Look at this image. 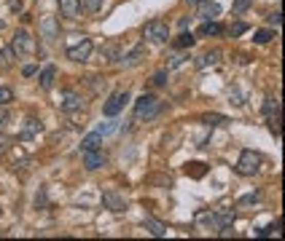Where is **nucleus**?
Wrapping results in <instances>:
<instances>
[{
	"label": "nucleus",
	"mask_w": 285,
	"mask_h": 241,
	"mask_svg": "<svg viewBox=\"0 0 285 241\" xmlns=\"http://www.w3.org/2000/svg\"><path fill=\"white\" fill-rule=\"evenodd\" d=\"M159 107H162V102H159L153 94H142L140 99L135 102V120H148V118H153V115L159 113Z\"/></svg>",
	"instance_id": "nucleus-1"
},
{
	"label": "nucleus",
	"mask_w": 285,
	"mask_h": 241,
	"mask_svg": "<svg viewBox=\"0 0 285 241\" xmlns=\"http://www.w3.org/2000/svg\"><path fill=\"white\" fill-rule=\"evenodd\" d=\"M258 169H261V155L256 150H242L240 158H237V174L253 177V174H258Z\"/></svg>",
	"instance_id": "nucleus-2"
},
{
	"label": "nucleus",
	"mask_w": 285,
	"mask_h": 241,
	"mask_svg": "<svg viewBox=\"0 0 285 241\" xmlns=\"http://www.w3.org/2000/svg\"><path fill=\"white\" fill-rule=\"evenodd\" d=\"M142 38L151 41V43H167V38H170V27H167L164 22L153 19V22H148L146 27H142Z\"/></svg>",
	"instance_id": "nucleus-3"
},
{
	"label": "nucleus",
	"mask_w": 285,
	"mask_h": 241,
	"mask_svg": "<svg viewBox=\"0 0 285 241\" xmlns=\"http://www.w3.org/2000/svg\"><path fill=\"white\" fill-rule=\"evenodd\" d=\"M11 48H14V54L16 56H30L35 51V41H32V35L27 30H19L14 35V41H11Z\"/></svg>",
	"instance_id": "nucleus-4"
},
{
	"label": "nucleus",
	"mask_w": 285,
	"mask_h": 241,
	"mask_svg": "<svg viewBox=\"0 0 285 241\" xmlns=\"http://www.w3.org/2000/svg\"><path fill=\"white\" fill-rule=\"evenodd\" d=\"M127 102H129V94H127V91H116V94L108 96V102H105L102 113L108 115V118H116L118 113L124 110V105H127Z\"/></svg>",
	"instance_id": "nucleus-5"
},
{
	"label": "nucleus",
	"mask_w": 285,
	"mask_h": 241,
	"mask_svg": "<svg viewBox=\"0 0 285 241\" xmlns=\"http://www.w3.org/2000/svg\"><path fill=\"white\" fill-rule=\"evenodd\" d=\"M92 48H94V43L89 38H81L76 46H67V59H73V62H86L92 56Z\"/></svg>",
	"instance_id": "nucleus-6"
},
{
	"label": "nucleus",
	"mask_w": 285,
	"mask_h": 241,
	"mask_svg": "<svg viewBox=\"0 0 285 241\" xmlns=\"http://www.w3.org/2000/svg\"><path fill=\"white\" fill-rule=\"evenodd\" d=\"M102 204H105V209H111V212H116V214L127 212V201H124L121 193H116V190H105V193H102Z\"/></svg>",
	"instance_id": "nucleus-7"
},
{
	"label": "nucleus",
	"mask_w": 285,
	"mask_h": 241,
	"mask_svg": "<svg viewBox=\"0 0 285 241\" xmlns=\"http://www.w3.org/2000/svg\"><path fill=\"white\" fill-rule=\"evenodd\" d=\"M197 16L205 19V22L218 19V16H221V6L212 3V0H199V3H197Z\"/></svg>",
	"instance_id": "nucleus-8"
},
{
	"label": "nucleus",
	"mask_w": 285,
	"mask_h": 241,
	"mask_svg": "<svg viewBox=\"0 0 285 241\" xmlns=\"http://www.w3.org/2000/svg\"><path fill=\"white\" fill-rule=\"evenodd\" d=\"M41 35H43V41L46 43H54L59 38V22L54 16H43L41 22Z\"/></svg>",
	"instance_id": "nucleus-9"
},
{
	"label": "nucleus",
	"mask_w": 285,
	"mask_h": 241,
	"mask_svg": "<svg viewBox=\"0 0 285 241\" xmlns=\"http://www.w3.org/2000/svg\"><path fill=\"white\" fill-rule=\"evenodd\" d=\"M105 166V153L102 150H86L84 153V169H89V172H94V169Z\"/></svg>",
	"instance_id": "nucleus-10"
},
{
	"label": "nucleus",
	"mask_w": 285,
	"mask_h": 241,
	"mask_svg": "<svg viewBox=\"0 0 285 241\" xmlns=\"http://www.w3.org/2000/svg\"><path fill=\"white\" fill-rule=\"evenodd\" d=\"M59 14L67 19H78L81 16V0H59Z\"/></svg>",
	"instance_id": "nucleus-11"
},
{
	"label": "nucleus",
	"mask_w": 285,
	"mask_h": 241,
	"mask_svg": "<svg viewBox=\"0 0 285 241\" xmlns=\"http://www.w3.org/2000/svg\"><path fill=\"white\" fill-rule=\"evenodd\" d=\"M81 102H84V99H81L76 91H65V94H62V102H59V107H62L65 113H73V110H78V107H81Z\"/></svg>",
	"instance_id": "nucleus-12"
},
{
	"label": "nucleus",
	"mask_w": 285,
	"mask_h": 241,
	"mask_svg": "<svg viewBox=\"0 0 285 241\" xmlns=\"http://www.w3.org/2000/svg\"><path fill=\"white\" fill-rule=\"evenodd\" d=\"M142 59H146V46H135L132 51L121 59V65H124V67H135V65L142 62Z\"/></svg>",
	"instance_id": "nucleus-13"
},
{
	"label": "nucleus",
	"mask_w": 285,
	"mask_h": 241,
	"mask_svg": "<svg viewBox=\"0 0 285 241\" xmlns=\"http://www.w3.org/2000/svg\"><path fill=\"white\" fill-rule=\"evenodd\" d=\"M100 145H102V134H100V131H92V134H86L84 139H81V153L100 150Z\"/></svg>",
	"instance_id": "nucleus-14"
},
{
	"label": "nucleus",
	"mask_w": 285,
	"mask_h": 241,
	"mask_svg": "<svg viewBox=\"0 0 285 241\" xmlns=\"http://www.w3.org/2000/svg\"><path fill=\"white\" fill-rule=\"evenodd\" d=\"M54 78H57V67H54V65H46V67L41 70V75H38V81H41V89H46V91H49V89L54 86Z\"/></svg>",
	"instance_id": "nucleus-15"
},
{
	"label": "nucleus",
	"mask_w": 285,
	"mask_h": 241,
	"mask_svg": "<svg viewBox=\"0 0 285 241\" xmlns=\"http://www.w3.org/2000/svg\"><path fill=\"white\" fill-rule=\"evenodd\" d=\"M146 231H151V236H156V238H164L167 236V225L153 220V217H146Z\"/></svg>",
	"instance_id": "nucleus-16"
},
{
	"label": "nucleus",
	"mask_w": 285,
	"mask_h": 241,
	"mask_svg": "<svg viewBox=\"0 0 285 241\" xmlns=\"http://www.w3.org/2000/svg\"><path fill=\"white\" fill-rule=\"evenodd\" d=\"M14 59H16V54H14V48H11V46L0 48V70H11V67H14Z\"/></svg>",
	"instance_id": "nucleus-17"
},
{
	"label": "nucleus",
	"mask_w": 285,
	"mask_h": 241,
	"mask_svg": "<svg viewBox=\"0 0 285 241\" xmlns=\"http://www.w3.org/2000/svg\"><path fill=\"white\" fill-rule=\"evenodd\" d=\"M216 220H218V231L221 228H231L234 225V212L231 209H216Z\"/></svg>",
	"instance_id": "nucleus-18"
},
{
	"label": "nucleus",
	"mask_w": 285,
	"mask_h": 241,
	"mask_svg": "<svg viewBox=\"0 0 285 241\" xmlns=\"http://www.w3.org/2000/svg\"><path fill=\"white\" fill-rule=\"evenodd\" d=\"M218 59H221V51H207V54H202V56L197 59V67H199V70L212 67V65H218Z\"/></svg>",
	"instance_id": "nucleus-19"
},
{
	"label": "nucleus",
	"mask_w": 285,
	"mask_h": 241,
	"mask_svg": "<svg viewBox=\"0 0 285 241\" xmlns=\"http://www.w3.org/2000/svg\"><path fill=\"white\" fill-rule=\"evenodd\" d=\"M199 35H202V38H207V35H223V27H221L216 19H210V22H205V24L199 27Z\"/></svg>",
	"instance_id": "nucleus-20"
},
{
	"label": "nucleus",
	"mask_w": 285,
	"mask_h": 241,
	"mask_svg": "<svg viewBox=\"0 0 285 241\" xmlns=\"http://www.w3.org/2000/svg\"><path fill=\"white\" fill-rule=\"evenodd\" d=\"M202 124H207V126H223V124H229V118L226 115H218V113H207V115H202Z\"/></svg>",
	"instance_id": "nucleus-21"
},
{
	"label": "nucleus",
	"mask_w": 285,
	"mask_h": 241,
	"mask_svg": "<svg viewBox=\"0 0 285 241\" xmlns=\"http://www.w3.org/2000/svg\"><path fill=\"white\" fill-rule=\"evenodd\" d=\"M261 113H264L266 118H272V115H280V99H272V96H269V99L264 102V110H261Z\"/></svg>",
	"instance_id": "nucleus-22"
},
{
	"label": "nucleus",
	"mask_w": 285,
	"mask_h": 241,
	"mask_svg": "<svg viewBox=\"0 0 285 241\" xmlns=\"http://www.w3.org/2000/svg\"><path fill=\"white\" fill-rule=\"evenodd\" d=\"M194 41H197V38H194L191 32H183L181 38L175 41V46H177V48H191V46H194Z\"/></svg>",
	"instance_id": "nucleus-23"
},
{
	"label": "nucleus",
	"mask_w": 285,
	"mask_h": 241,
	"mask_svg": "<svg viewBox=\"0 0 285 241\" xmlns=\"http://www.w3.org/2000/svg\"><path fill=\"white\" fill-rule=\"evenodd\" d=\"M272 38H275V32H272V30H258V32L253 35V41H256V43H261V46L269 43Z\"/></svg>",
	"instance_id": "nucleus-24"
},
{
	"label": "nucleus",
	"mask_w": 285,
	"mask_h": 241,
	"mask_svg": "<svg viewBox=\"0 0 285 241\" xmlns=\"http://www.w3.org/2000/svg\"><path fill=\"white\" fill-rule=\"evenodd\" d=\"M35 131H41V124H38V120H27V129L22 131V139H32Z\"/></svg>",
	"instance_id": "nucleus-25"
},
{
	"label": "nucleus",
	"mask_w": 285,
	"mask_h": 241,
	"mask_svg": "<svg viewBox=\"0 0 285 241\" xmlns=\"http://www.w3.org/2000/svg\"><path fill=\"white\" fill-rule=\"evenodd\" d=\"M253 6V0H234V6H231V11L234 14H245L247 8Z\"/></svg>",
	"instance_id": "nucleus-26"
},
{
	"label": "nucleus",
	"mask_w": 285,
	"mask_h": 241,
	"mask_svg": "<svg viewBox=\"0 0 285 241\" xmlns=\"http://www.w3.org/2000/svg\"><path fill=\"white\" fill-rule=\"evenodd\" d=\"M261 198V193H245V196L237 201V207H247V204H256Z\"/></svg>",
	"instance_id": "nucleus-27"
},
{
	"label": "nucleus",
	"mask_w": 285,
	"mask_h": 241,
	"mask_svg": "<svg viewBox=\"0 0 285 241\" xmlns=\"http://www.w3.org/2000/svg\"><path fill=\"white\" fill-rule=\"evenodd\" d=\"M102 6H105V0H84V8L89 11V14H97Z\"/></svg>",
	"instance_id": "nucleus-28"
},
{
	"label": "nucleus",
	"mask_w": 285,
	"mask_h": 241,
	"mask_svg": "<svg viewBox=\"0 0 285 241\" xmlns=\"http://www.w3.org/2000/svg\"><path fill=\"white\" fill-rule=\"evenodd\" d=\"M11 99H14V91H11L8 86H0V105H8Z\"/></svg>",
	"instance_id": "nucleus-29"
},
{
	"label": "nucleus",
	"mask_w": 285,
	"mask_h": 241,
	"mask_svg": "<svg viewBox=\"0 0 285 241\" xmlns=\"http://www.w3.org/2000/svg\"><path fill=\"white\" fill-rule=\"evenodd\" d=\"M247 32V24H242V22H237L234 27H231V38H240V35H245Z\"/></svg>",
	"instance_id": "nucleus-30"
},
{
	"label": "nucleus",
	"mask_w": 285,
	"mask_h": 241,
	"mask_svg": "<svg viewBox=\"0 0 285 241\" xmlns=\"http://www.w3.org/2000/svg\"><path fill=\"white\" fill-rule=\"evenodd\" d=\"M277 228H280V223H272V225H266V228H261L258 236H272V233L277 231Z\"/></svg>",
	"instance_id": "nucleus-31"
},
{
	"label": "nucleus",
	"mask_w": 285,
	"mask_h": 241,
	"mask_svg": "<svg viewBox=\"0 0 285 241\" xmlns=\"http://www.w3.org/2000/svg\"><path fill=\"white\" fill-rule=\"evenodd\" d=\"M8 148H11V137L0 134V155H3V153H8Z\"/></svg>",
	"instance_id": "nucleus-32"
},
{
	"label": "nucleus",
	"mask_w": 285,
	"mask_h": 241,
	"mask_svg": "<svg viewBox=\"0 0 285 241\" xmlns=\"http://www.w3.org/2000/svg\"><path fill=\"white\" fill-rule=\"evenodd\" d=\"M153 83H156V86H164V83H167V72L159 70L156 75H153Z\"/></svg>",
	"instance_id": "nucleus-33"
},
{
	"label": "nucleus",
	"mask_w": 285,
	"mask_h": 241,
	"mask_svg": "<svg viewBox=\"0 0 285 241\" xmlns=\"http://www.w3.org/2000/svg\"><path fill=\"white\" fill-rule=\"evenodd\" d=\"M188 166H191V174H194V177H202V174H205V169H202L205 164H188Z\"/></svg>",
	"instance_id": "nucleus-34"
},
{
	"label": "nucleus",
	"mask_w": 285,
	"mask_h": 241,
	"mask_svg": "<svg viewBox=\"0 0 285 241\" xmlns=\"http://www.w3.org/2000/svg\"><path fill=\"white\" fill-rule=\"evenodd\" d=\"M272 134H275V137H280V115H275V118H272Z\"/></svg>",
	"instance_id": "nucleus-35"
},
{
	"label": "nucleus",
	"mask_w": 285,
	"mask_h": 241,
	"mask_svg": "<svg viewBox=\"0 0 285 241\" xmlns=\"http://www.w3.org/2000/svg\"><path fill=\"white\" fill-rule=\"evenodd\" d=\"M35 72H38V67H35V65H27L25 70H22V75H25V78H32Z\"/></svg>",
	"instance_id": "nucleus-36"
},
{
	"label": "nucleus",
	"mask_w": 285,
	"mask_h": 241,
	"mask_svg": "<svg viewBox=\"0 0 285 241\" xmlns=\"http://www.w3.org/2000/svg\"><path fill=\"white\" fill-rule=\"evenodd\" d=\"M269 24H272V27H280V11H275V14H269Z\"/></svg>",
	"instance_id": "nucleus-37"
},
{
	"label": "nucleus",
	"mask_w": 285,
	"mask_h": 241,
	"mask_svg": "<svg viewBox=\"0 0 285 241\" xmlns=\"http://www.w3.org/2000/svg\"><path fill=\"white\" fill-rule=\"evenodd\" d=\"M6 120H8V110H6V105H0V129H3Z\"/></svg>",
	"instance_id": "nucleus-38"
},
{
	"label": "nucleus",
	"mask_w": 285,
	"mask_h": 241,
	"mask_svg": "<svg viewBox=\"0 0 285 241\" xmlns=\"http://www.w3.org/2000/svg\"><path fill=\"white\" fill-rule=\"evenodd\" d=\"M11 11H14V14H16V11H22V3H19V0H14V3H11Z\"/></svg>",
	"instance_id": "nucleus-39"
},
{
	"label": "nucleus",
	"mask_w": 285,
	"mask_h": 241,
	"mask_svg": "<svg viewBox=\"0 0 285 241\" xmlns=\"http://www.w3.org/2000/svg\"><path fill=\"white\" fill-rule=\"evenodd\" d=\"M186 3H188V6H197V3H199V0H186Z\"/></svg>",
	"instance_id": "nucleus-40"
},
{
	"label": "nucleus",
	"mask_w": 285,
	"mask_h": 241,
	"mask_svg": "<svg viewBox=\"0 0 285 241\" xmlns=\"http://www.w3.org/2000/svg\"><path fill=\"white\" fill-rule=\"evenodd\" d=\"M0 30H3V22H0Z\"/></svg>",
	"instance_id": "nucleus-41"
}]
</instances>
